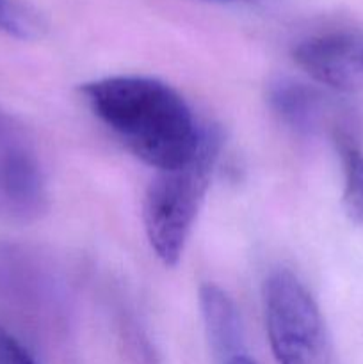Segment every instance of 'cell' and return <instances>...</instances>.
<instances>
[{"label": "cell", "instance_id": "2", "mask_svg": "<svg viewBox=\"0 0 363 364\" xmlns=\"http://www.w3.org/2000/svg\"><path fill=\"white\" fill-rule=\"evenodd\" d=\"M221 148V128L217 124H201V137L191 159L180 167L159 171L146 191L142 203L146 237L164 265L174 267L184 255Z\"/></svg>", "mask_w": 363, "mask_h": 364}, {"label": "cell", "instance_id": "6", "mask_svg": "<svg viewBox=\"0 0 363 364\" xmlns=\"http://www.w3.org/2000/svg\"><path fill=\"white\" fill-rule=\"evenodd\" d=\"M199 306L210 348L221 364L246 354L241 315L230 295L217 284H203Z\"/></svg>", "mask_w": 363, "mask_h": 364}, {"label": "cell", "instance_id": "12", "mask_svg": "<svg viewBox=\"0 0 363 364\" xmlns=\"http://www.w3.org/2000/svg\"><path fill=\"white\" fill-rule=\"evenodd\" d=\"M212 2H235V0H212Z\"/></svg>", "mask_w": 363, "mask_h": 364}, {"label": "cell", "instance_id": "11", "mask_svg": "<svg viewBox=\"0 0 363 364\" xmlns=\"http://www.w3.org/2000/svg\"><path fill=\"white\" fill-rule=\"evenodd\" d=\"M224 364H256L253 359H249L248 355L242 354V355H237V358H231L230 361H226Z\"/></svg>", "mask_w": 363, "mask_h": 364}, {"label": "cell", "instance_id": "4", "mask_svg": "<svg viewBox=\"0 0 363 364\" xmlns=\"http://www.w3.org/2000/svg\"><path fill=\"white\" fill-rule=\"evenodd\" d=\"M46 210V180L31 135L0 109V219L32 223Z\"/></svg>", "mask_w": 363, "mask_h": 364}, {"label": "cell", "instance_id": "1", "mask_svg": "<svg viewBox=\"0 0 363 364\" xmlns=\"http://www.w3.org/2000/svg\"><path fill=\"white\" fill-rule=\"evenodd\" d=\"M80 95L121 144L157 171L184 166L198 148L201 124L180 92L159 78H98L85 82Z\"/></svg>", "mask_w": 363, "mask_h": 364}, {"label": "cell", "instance_id": "10", "mask_svg": "<svg viewBox=\"0 0 363 364\" xmlns=\"http://www.w3.org/2000/svg\"><path fill=\"white\" fill-rule=\"evenodd\" d=\"M0 364H38L16 334L0 327Z\"/></svg>", "mask_w": 363, "mask_h": 364}, {"label": "cell", "instance_id": "7", "mask_svg": "<svg viewBox=\"0 0 363 364\" xmlns=\"http://www.w3.org/2000/svg\"><path fill=\"white\" fill-rule=\"evenodd\" d=\"M269 105L287 127L312 134L324 117V98L305 82L281 77L269 85Z\"/></svg>", "mask_w": 363, "mask_h": 364}, {"label": "cell", "instance_id": "9", "mask_svg": "<svg viewBox=\"0 0 363 364\" xmlns=\"http://www.w3.org/2000/svg\"><path fill=\"white\" fill-rule=\"evenodd\" d=\"M0 31L21 39H31L41 32V23L28 9L13 0H0Z\"/></svg>", "mask_w": 363, "mask_h": 364}, {"label": "cell", "instance_id": "5", "mask_svg": "<svg viewBox=\"0 0 363 364\" xmlns=\"http://www.w3.org/2000/svg\"><path fill=\"white\" fill-rule=\"evenodd\" d=\"M294 60L313 78L335 91L349 92L363 84V31L337 28L302 39Z\"/></svg>", "mask_w": 363, "mask_h": 364}, {"label": "cell", "instance_id": "3", "mask_svg": "<svg viewBox=\"0 0 363 364\" xmlns=\"http://www.w3.org/2000/svg\"><path fill=\"white\" fill-rule=\"evenodd\" d=\"M263 308L270 350L278 364H335L322 313L294 272H270L263 284Z\"/></svg>", "mask_w": 363, "mask_h": 364}, {"label": "cell", "instance_id": "8", "mask_svg": "<svg viewBox=\"0 0 363 364\" xmlns=\"http://www.w3.org/2000/svg\"><path fill=\"white\" fill-rule=\"evenodd\" d=\"M335 142L344 169V212L351 223L363 224V151L344 132L335 134Z\"/></svg>", "mask_w": 363, "mask_h": 364}]
</instances>
